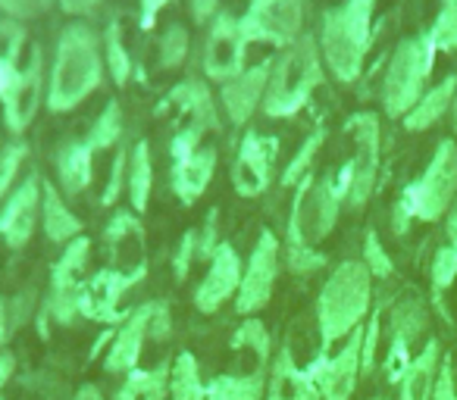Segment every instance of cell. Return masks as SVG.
Returning <instances> with one entry per match:
<instances>
[{
    "label": "cell",
    "instance_id": "6da1fadb",
    "mask_svg": "<svg viewBox=\"0 0 457 400\" xmlns=\"http://www.w3.org/2000/svg\"><path fill=\"white\" fill-rule=\"evenodd\" d=\"M101 38L88 22H72L60 32L54 53L51 82H47V110L66 113L79 107L91 91H97L104 78Z\"/></svg>",
    "mask_w": 457,
    "mask_h": 400
},
{
    "label": "cell",
    "instance_id": "7a4b0ae2",
    "mask_svg": "<svg viewBox=\"0 0 457 400\" xmlns=\"http://www.w3.org/2000/svg\"><path fill=\"white\" fill-rule=\"evenodd\" d=\"M370 300H373V275L363 266V260L338 263L336 273L326 279L317 304L323 354H329L332 344L361 329L370 313Z\"/></svg>",
    "mask_w": 457,
    "mask_h": 400
},
{
    "label": "cell",
    "instance_id": "3957f363",
    "mask_svg": "<svg viewBox=\"0 0 457 400\" xmlns=\"http://www.w3.org/2000/svg\"><path fill=\"white\" fill-rule=\"evenodd\" d=\"M376 0H345L326 10L320 29V53L338 82H354L363 72V60L373 45Z\"/></svg>",
    "mask_w": 457,
    "mask_h": 400
},
{
    "label": "cell",
    "instance_id": "277c9868",
    "mask_svg": "<svg viewBox=\"0 0 457 400\" xmlns=\"http://www.w3.org/2000/svg\"><path fill=\"white\" fill-rule=\"evenodd\" d=\"M457 194V144L451 138L438 141L436 153L401 191L398 204H395V232H407L411 223H438L451 210Z\"/></svg>",
    "mask_w": 457,
    "mask_h": 400
},
{
    "label": "cell",
    "instance_id": "5b68a950",
    "mask_svg": "<svg viewBox=\"0 0 457 400\" xmlns=\"http://www.w3.org/2000/svg\"><path fill=\"white\" fill-rule=\"evenodd\" d=\"M320 85H323V53L317 38L301 35L273 63L267 94H263V113L273 119H288L311 101Z\"/></svg>",
    "mask_w": 457,
    "mask_h": 400
},
{
    "label": "cell",
    "instance_id": "8992f818",
    "mask_svg": "<svg viewBox=\"0 0 457 400\" xmlns=\"http://www.w3.org/2000/svg\"><path fill=\"white\" fill-rule=\"evenodd\" d=\"M436 53L438 51L426 38V32L404 38L395 47L386 78H382V107H386L388 119H404L417 107V101L426 94V82L432 76Z\"/></svg>",
    "mask_w": 457,
    "mask_h": 400
},
{
    "label": "cell",
    "instance_id": "52a82bcc",
    "mask_svg": "<svg viewBox=\"0 0 457 400\" xmlns=\"http://www.w3.org/2000/svg\"><path fill=\"white\" fill-rule=\"evenodd\" d=\"M238 20L248 45H273L286 51L301 38L304 10L301 0H251L248 13Z\"/></svg>",
    "mask_w": 457,
    "mask_h": 400
},
{
    "label": "cell",
    "instance_id": "ba28073f",
    "mask_svg": "<svg viewBox=\"0 0 457 400\" xmlns=\"http://www.w3.org/2000/svg\"><path fill=\"white\" fill-rule=\"evenodd\" d=\"M145 273H147V266L145 263H138L132 273L104 269V273H97L91 282H82V288H79V300H76L79 316L91 319V322H107V325L126 322L129 316L120 310V300L129 288L138 285Z\"/></svg>",
    "mask_w": 457,
    "mask_h": 400
},
{
    "label": "cell",
    "instance_id": "9c48e42d",
    "mask_svg": "<svg viewBox=\"0 0 457 400\" xmlns=\"http://www.w3.org/2000/svg\"><path fill=\"white\" fill-rule=\"evenodd\" d=\"M276 275H279V238L270 229H263L254 244V254L248 260V269L242 275L236 310L245 313V316L263 310L270 304V298H273Z\"/></svg>",
    "mask_w": 457,
    "mask_h": 400
},
{
    "label": "cell",
    "instance_id": "30bf717a",
    "mask_svg": "<svg viewBox=\"0 0 457 400\" xmlns=\"http://www.w3.org/2000/svg\"><path fill=\"white\" fill-rule=\"evenodd\" d=\"M245 51H248V38L242 32V20L232 13H220L210 26V38L204 47V72L213 82H232L238 72H245Z\"/></svg>",
    "mask_w": 457,
    "mask_h": 400
},
{
    "label": "cell",
    "instance_id": "8fae6325",
    "mask_svg": "<svg viewBox=\"0 0 457 400\" xmlns=\"http://www.w3.org/2000/svg\"><path fill=\"white\" fill-rule=\"evenodd\" d=\"M41 88H45V57H41V47H32V51H29V63L20 66L13 82L0 94L4 122L10 126V132L22 135L32 126L35 113H38V107H41Z\"/></svg>",
    "mask_w": 457,
    "mask_h": 400
},
{
    "label": "cell",
    "instance_id": "7c38bea8",
    "mask_svg": "<svg viewBox=\"0 0 457 400\" xmlns=\"http://www.w3.org/2000/svg\"><path fill=\"white\" fill-rule=\"evenodd\" d=\"M361 350H363V325L351 331L348 344L336 356L320 354L307 366V375L317 381L323 400H348L354 394L357 375H361Z\"/></svg>",
    "mask_w": 457,
    "mask_h": 400
},
{
    "label": "cell",
    "instance_id": "4fadbf2b",
    "mask_svg": "<svg viewBox=\"0 0 457 400\" xmlns=\"http://www.w3.org/2000/svg\"><path fill=\"white\" fill-rule=\"evenodd\" d=\"M91 241L88 238H76V241L66 244L63 257L54 263L51 273V294H47V316L57 319L60 325H70L79 316V273H82L85 260H88Z\"/></svg>",
    "mask_w": 457,
    "mask_h": 400
},
{
    "label": "cell",
    "instance_id": "5bb4252c",
    "mask_svg": "<svg viewBox=\"0 0 457 400\" xmlns=\"http://www.w3.org/2000/svg\"><path fill=\"white\" fill-rule=\"evenodd\" d=\"M351 135L357 141V157L354 176H351V191H348V204L363 207L370 200L376 188V172H379V116L376 113H354L345 122Z\"/></svg>",
    "mask_w": 457,
    "mask_h": 400
},
{
    "label": "cell",
    "instance_id": "9a60e30c",
    "mask_svg": "<svg viewBox=\"0 0 457 400\" xmlns=\"http://www.w3.org/2000/svg\"><path fill=\"white\" fill-rule=\"evenodd\" d=\"M279 141L267 135L248 132L238 147V159L232 166V184L242 197H257L270 188V172H273Z\"/></svg>",
    "mask_w": 457,
    "mask_h": 400
},
{
    "label": "cell",
    "instance_id": "2e32d148",
    "mask_svg": "<svg viewBox=\"0 0 457 400\" xmlns=\"http://www.w3.org/2000/svg\"><path fill=\"white\" fill-rule=\"evenodd\" d=\"M41 207V182L38 176H29L20 188L10 194L7 207L0 213V238L10 250H20L32 241V232L38 225Z\"/></svg>",
    "mask_w": 457,
    "mask_h": 400
},
{
    "label": "cell",
    "instance_id": "e0dca14e",
    "mask_svg": "<svg viewBox=\"0 0 457 400\" xmlns=\"http://www.w3.org/2000/svg\"><path fill=\"white\" fill-rule=\"evenodd\" d=\"M242 260H238L236 248L228 241H222L216 248L213 260H210V269L204 275V282L195 291V306L201 313H216L222 306V300H228L232 294H238L242 288Z\"/></svg>",
    "mask_w": 457,
    "mask_h": 400
},
{
    "label": "cell",
    "instance_id": "ac0fdd59",
    "mask_svg": "<svg viewBox=\"0 0 457 400\" xmlns=\"http://www.w3.org/2000/svg\"><path fill=\"white\" fill-rule=\"evenodd\" d=\"M270 72H273V60H261L257 66H248L245 72H238L232 82L222 85V110H226L232 126H248V119L254 116V110L263 103L270 85Z\"/></svg>",
    "mask_w": 457,
    "mask_h": 400
},
{
    "label": "cell",
    "instance_id": "d6986e66",
    "mask_svg": "<svg viewBox=\"0 0 457 400\" xmlns=\"http://www.w3.org/2000/svg\"><path fill=\"white\" fill-rule=\"evenodd\" d=\"M345 194L338 191L336 176H326L320 184H313L304 194V204H301V223H304L307 241H323L332 229H336L338 210H342Z\"/></svg>",
    "mask_w": 457,
    "mask_h": 400
},
{
    "label": "cell",
    "instance_id": "ffe728a7",
    "mask_svg": "<svg viewBox=\"0 0 457 400\" xmlns=\"http://www.w3.org/2000/svg\"><path fill=\"white\" fill-rule=\"evenodd\" d=\"M151 316H154V304H145L129 313L122 329L113 335V347L107 350V360H104L107 372H132L138 366L141 344H145V335H151Z\"/></svg>",
    "mask_w": 457,
    "mask_h": 400
},
{
    "label": "cell",
    "instance_id": "44dd1931",
    "mask_svg": "<svg viewBox=\"0 0 457 400\" xmlns=\"http://www.w3.org/2000/svg\"><path fill=\"white\" fill-rule=\"evenodd\" d=\"M313 188V176H304L298 182V194H295L292 204V216H288V241H286V254H288V269L298 275H311L317 269L326 266V257L320 250H313V244L304 235V223H301V204H304V194Z\"/></svg>",
    "mask_w": 457,
    "mask_h": 400
},
{
    "label": "cell",
    "instance_id": "7402d4cb",
    "mask_svg": "<svg viewBox=\"0 0 457 400\" xmlns=\"http://www.w3.org/2000/svg\"><path fill=\"white\" fill-rule=\"evenodd\" d=\"M176 107L179 113H182L185 122H195V126L201 128H216L220 126V113H216V101L210 97L207 85L197 82V78H185V82H179L176 88L166 94V101L160 103V113L163 110Z\"/></svg>",
    "mask_w": 457,
    "mask_h": 400
},
{
    "label": "cell",
    "instance_id": "603a6c76",
    "mask_svg": "<svg viewBox=\"0 0 457 400\" xmlns=\"http://www.w3.org/2000/svg\"><path fill=\"white\" fill-rule=\"evenodd\" d=\"M270 400H323L317 381L307 375V369H298L292 360V350L282 347L270 372Z\"/></svg>",
    "mask_w": 457,
    "mask_h": 400
},
{
    "label": "cell",
    "instance_id": "cb8c5ba5",
    "mask_svg": "<svg viewBox=\"0 0 457 400\" xmlns=\"http://www.w3.org/2000/svg\"><path fill=\"white\" fill-rule=\"evenodd\" d=\"M213 169H216V151L213 147H201L197 153H191L188 159L182 163H172V191L182 204H195L197 197L207 191L210 178H213Z\"/></svg>",
    "mask_w": 457,
    "mask_h": 400
},
{
    "label": "cell",
    "instance_id": "d4e9b609",
    "mask_svg": "<svg viewBox=\"0 0 457 400\" xmlns=\"http://www.w3.org/2000/svg\"><path fill=\"white\" fill-rule=\"evenodd\" d=\"M438 360H442V347L436 338L426 341V347L411 360V369L401 379V400H432L438 379Z\"/></svg>",
    "mask_w": 457,
    "mask_h": 400
},
{
    "label": "cell",
    "instance_id": "484cf974",
    "mask_svg": "<svg viewBox=\"0 0 457 400\" xmlns=\"http://www.w3.org/2000/svg\"><path fill=\"white\" fill-rule=\"evenodd\" d=\"M454 94H457V76H445L438 85L426 88V94L417 101V107L401 119L404 122V128L407 132H426V128H432L451 110Z\"/></svg>",
    "mask_w": 457,
    "mask_h": 400
},
{
    "label": "cell",
    "instance_id": "4316f807",
    "mask_svg": "<svg viewBox=\"0 0 457 400\" xmlns=\"http://www.w3.org/2000/svg\"><path fill=\"white\" fill-rule=\"evenodd\" d=\"M41 210H45V235L54 244H70L82 238V219L63 204L60 191L51 182L41 184Z\"/></svg>",
    "mask_w": 457,
    "mask_h": 400
},
{
    "label": "cell",
    "instance_id": "83f0119b",
    "mask_svg": "<svg viewBox=\"0 0 457 400\" xmlns=\"http://www.w3.org/2000/svg\"><path fill=\"white\" fill-rule=\"evenodd\" d=\"M91 151L88 141H66L57 153V172H60V184H63L66 194H82L91 184Z\"/></svg>",
    "mask_w": 457,
    "mask_h": 400
},
{
    "label": "cell",
    "instance_id": "f1b7e54d",
    "mask_svg": "<svg viewBox=\"0 0 457 400\" xmlns=\"http://www.w3.org/2000/svg\"><path fill=\"white\" fill-rule=\"evenodd\" d=\"M166 385H170V363H160L157 369H147V372L132 369L116 400H163Z\"/></svg>",
    "mask_w": 457,
    "mask_h": 400
},
{
    "label": "cell",
    "instance_id": "f546056e",
    "mask_svg": "<svg viewBox=\"0 0 457 400\" xmlns=\"http://www.w3.org/2000/svg\"><path fill=\"white\" fill-rule=\"evenodd\" d=\"M151 184H154L151 147H147V141H138V144L132 147V159H129V200H132L135 213L147 210Z\"/></svg>",
    "mask_w": 457,
    "mask_h": 400
},
{
    "label": "cell",
    "instance_id": "4dcf8cb0",
    "mask_svg": "<svg viewBox=\"0 0 457 400\" xmlns=\"http://www.w3.org/2000/svg\"><path fill=\"white\" fill-rule=\"evenodd\" d=\"M26 45V29L22 22L0 16V94L7 91L13 76L20 72V53Z\"/></svg>",
    "mask_w": 457,
    "mask_h": 400
},
{
    "label": "cell",
    "instance_id": "1f68e13d",
    "mask_svg": "<svg viewBox=\"0 0 457 400\" xmlns=\"http://www.w3.org/2000/svg\"><path fill=\"white\" fill-rule=\"evenodd\" d=\"M170 385H172V400H207V391L201 388V369H197V360L182 350L176 356L170 369Z\"/></svg>",
    "mask_w": 457,
    "mask_h": 400
},
{
    "label": "cell",
    "instance_id": "d6a6232c",
    "mask_svg": "<svg viewBox=\"0 0 457 400\" xmlns=\"http://www.w3.org/2000/svg\"><path fill=\"white\" fill-rule=\"evenodd\" d=\"M263 381L261 372L254 375H220L207 385V397H220V400H261L263 397Z\"/></svg>",
    "mask_w": 457,
    "mask_h": 400
},
{
    "label": "cell",
    "instance_id": "836d02e7",
    "mask_svg": "<svg viewBox=\"0 0 457 400\" xmlns=\"http://www.w3.org/2000/svg\"><path fill=\"white\" fill-rule=\"evenodd\" d=\"M101 45H104V53H107V69H110V76H113V82L126 85L129 76H132V57H129L126 41H122L120 22H110Z\"/></svg>",
    "mask_w": 457,
    "mask_h": 400
},
{
    "label": "cell",
    "instance_id": "e575fe53",
    "mask_svg": "<svg viewBox=\"0 0 457 400\" xmlns=\"http://www.w3.org/2000/svg\"><path fill=\"white\" fill-rule=\"evenodd\" d=\"M436 51H457V0H438V16L426 29Z\"/></svg>",
    "mask_w": 457,
    "mask_h": 400
},
{
    "label": "cell",
    "instance_id": "d590c367",
    "mask_svg": "<svg viewBox=\"0 0 457 400\" xmlns=\"http://www.w3.org/2000/svg\"><path fill=\"white\" fill-rule=\"evenodd\" d=\"M122 110H120V103L116 101H110L107 107H104V113L95 119V126H91V132H88V144H91V151H107V147H113L116 141L122 138Z\"/></svg>",
    "mask_w": 457,
    "mask_h": 400
},
{
    "label": "cell",
    "instance_id": "8d00e7d4",
    "mask_svg": "<svg viewBox=\"0 0 457 400\" xmlns=\"http://www.w3.org/2000/svg\"><path fill=\"white\" fill-rule=\"evenodd\" d=\"M426 329V310L417 298H407L395 306L392 313V338H404L407 344H413L420 338V331Z\"/></svg>",
    "mask_w": 457,
    "mask_h": 400
},
{
    "label": "cell",
    "instance_id": "74e56055",
    "mask_svg": "<svg viewBox=\"0 0 457 400\" xmlns=\"http://www.w3.org/2000/svg\"><path fill=\"white\" fill-rule=\"evenodd\" d=\"M326 141V128H317L313 135H307V141L301 144V151L295 153V159L286 166V176H282V184H298L304 176H311V163L317 159L320 147Z\"/></svg>",
    "mask_w": 457,
    "mask_h": 400
},
{
    "label": "cell",
    "instance_id": "f35d334b",
    "mask_svg": "<svg viewBox=\"0 0 457 400\" xmlns=\"http://www.w3.org/2000/svg\"><path fill=\"white\" fill-rule=\"evenodd\" d=\"M185 57H188V32H185V26H170L160 38V66L179 69Z\"/></svg>",
    "mask_w": 457,
    "mask_h": 400
},
{
    "label": "cell",
    "instance_id": "ab89813d",
    "mask_svg": "<svg viewBox=\"0 0 457 400\" xmlns=\"http://www.w3.org/2000/svg\"><path fill=\"white\" fill-rule=\"evenodd\" d=\"M232 347H251L263 363L270 356V331H267V325H263L261 319H248V322H245L242 329L232 335Z\"/></svg>",
    "mask_w": 457,
    "mask_h": 400
},
{
    "label": "cell",
    "instance_id": "60d3db41",
    "mask_svg": "<svg viewBox=\"0 0 457 400\" xmlns=\"http://www.w3.org/2000/svg\"><path fill=\"white\" fill-rule=\"evenodd\" d=\"M363 266L370 269L373 279H388V275L395 273L392 257L386 254V248H382L376 232H367V238H363Z\"/></svg>",
    "mask_w": 457,
    "mask_h": 400
},
{
    "label": "cell",
    "instance_id": "b9f144b4",
    "mask_svg": "<svg viewBox=\"0 0 457 400\" xmlns=\"http://www.w3.org/2000/svg\"><path fill=\"white\" fill-rule=\"evenodd\" d=\"M454 279H457V248L445 244V248H438L436 257H432V288L445 291V288L454 285Z\"/></svg>",
    "mask_w": 457,
    "mask_h": 400
},
{
    "label": "cell",
    "instance_id": "7bdbcfd3",
    "mask_svg": "<svg viewBox=\"0 0 457 400\" xmlns=\"http://www.w3.org/2000/svg\"><path fill=\"white\" fill-rule=\"evenodd\" d=\"M22 159H26V144H20V141L0 147V197L7 194V188L13 184Z\"/></svg>",
    "mask_w": 457,
    "mask_h": 400
},
{
    "label": "cell",
    "instance_id": "ee69618b",
    "mask_svg": "<svg viewBox=\"0 0 457 400\" xmlns=\"http://www.w3.org/2000/svg\"><path fill=\"white\" fill-rule=\"evenodd\" d=\"M51 7H54V0H0V13L16 22L45 16Z\"/></svg>",
    "mask_w": 457,
    "mask_h": 400
},
{
    "label": "cell",
    "instance_id": "f6af8a7d",
    "mask_svg": "<svg viewBox=\"0 0 457 400\" xmlns=\"http://www.w3.org/2000/svg\"><path fill=\"white\" fill-rule=\"evenodd\" d=\"M379 310L363 325V350H361V372H373L376 366V347H379Z\"/></svg>",
    "mask_w": 457,
    "mask_h": 400
},
{
    "label": "cell",
    "instance_id": "bcb514c9",
    "mask_svg": "<svg viewBox=\"0 0 457 400\" xmlns=\"http://www.w3.org/2000/svg\"><path fill=\"white\" fill-rule=\"evenodd\" d=\"M191 260H197V232H185L176 248V257H172V273H176L179 282H185V275H188V269H191Z\"/></svg>",
    "mask_w": 457,
    "mask_h": 400
},
{
    "label": "cell",
    "instance_id": "7dc6e473",
    "mask_svg": "<svg viewBox=\"0 0 457 400\" xmlns=\"http://www.w3.org/2000/svg\"><path fill=\"white\" fill-rule=\"evenodd\" d=\"M126 172H129V157H126V151H120L113 159V169H110V184L104 188V197H101L104 207L116 204V197H120V191H122V176H126Z\"/></svg>",
    "mask_w": 457,
    "mask_h": 400
},
{
    "label": "cell",
    "instance_id": "c3c4849f",
    "mask_svg": "<svg viewBox=\"0 0 457 400\" xmlns=\"http://www.w3.org/2000/svg\"><path fill=\"white\" fill-rule=\"evenodd\" d=\"M216 219H220V210H210L207 219H204V232L201 238H197V260H213L216 248H220V241H216Z\"/></svg>",
    "mask_w": 457,
    "mask_h": 400
},
{
    "label": "cell",
    "instance_id": "681fc988",
    "mask_svg": "<svg viewBox=\"0 0 457 400\" xmlns=\"http://www.w3.org/2000/svg\"><path fill=\"white\" fill-rule=\"evenodd\" d=\"M126 235H135L141 241V238H145V229H141V223L135 216L120 213V216H113V223H110L107 238H110V241H116V238H126Z\"/></svg>",
    "mask_w": 457,
    "mask_h": 400
},
{
    "label": "cell",
    "instance_id": "f907efd6",
    "mask_svg": "<svg viewBox=\"0 0 457 400\" xmlns=\"http://www.w3.org/2000/svg\"><path fill=\"white\" fill-rule=\"evenodd\" d=\"M432 400H457V388H454V369H451V360L442 363L436 379V391H432Z\"/></svg>",
    "mask_w": 457,
    "mask_h": 400
},
{
    "label": "cell",
    "instance_id": "816d5d0a",
    "mask_svg": "<svg viewBox=\"0 0 457 400\" xmlns=\"http://www.w3.org/2000/svg\"><path fill=\"white\" fill-rule=\"evenodd\" d=\"M191 7V20L197 22V26H207L210 20H216V10H220V0H188Z\"/></svg>",
    "mask_w": 457,
    "mask_h": 400
},
{
    "label": "cell",
    "instance_id": "f5cc1de1",
    "mask_svg": "<svg viewBox=\"0 0 457 400\" xmlns=\"http://www.w3.org/2000/svg\"><path fill=\"white\" fill-rule=\"evenodd\" d=\"M172 0H141V29H154L157 16L163 13V7H170Z\"/></svg>",
    "mask_w": 457,
    "mask_h": 400
},
{
    "label": "cell",
    "instance_id": "db71d44e",
    "mask_svg": "<svg viewBox=\"0 0 457 400\" xmlns=\"http://www.w3.org/2000/svg\"><path fill=\"white\" fill-rule=\"evenodd\" d=\"M170 335V313H166L163 304H154V316H151V338L163 341Z\"/></svg>",
    "mask_w": 457,
    "mask_h": 400
},
{
    "label": "cell",
    "instance_id": "11a10c76",
    "mask_svg": "<svg viewBox=\"0 0 457 400\" xmlns=\"http://www.w3.org/2000/svg\"><path fill=\"white\" fill-rule=\"evenodd\" d=\"M60 7L70 16H91V13H97L101 0H60Z\"/></svg>",
    "mask_w": 457,
    "mask_h": 400
},
{
    "label": "cell",
    "instance_id": "9f6ffc18",
    "mask_svg": "<svg viewBox=\"0 0 457 400\" xmlns=\"http://www.w3.org/2000/svg\"><path fill=\"white\" fill-rule=\"evenodd\" d=\"M13 366H16L13 356H10V354H0V388H4L10 381V375H13Z\"/></svg>",
    "mask_w": 457,
    "mask_h": 400
},
{
    "label": "cell",
    "instance_id": "6f0895ef",
    "mask_svg": "<svg viewBox=\"0 0 457 400\" xmlns=\"http://www.w3.org/2000/svg\"><path fill=\"white\" fill-rule=\"evenodd\" d=\"M72 400H104V394L97 391L95 385H82V388L76 391V397H72Z\"/></svg>",
    "mask_w": 457,
    "mask_h": 400
},
{
    "label": "cell",
    "instance_id": "680465c9",
    "mask_svg": "<svg viewBox=\"0 0 457 400\" xmlns=\"http://www.w3.org/2000/svg\"><path fill=\"white\" fill-rule=\"evenodd\" d=\"M448 244L457 248V204L451 207V213H448Z\"/></svg>",
    "mask_w": 457,
    "mask_h": 400
},
{
    "label": "cell",
    "instance_id": "91938a15",
    "mask_svg": "<svg viewBox=\"0 0 457 400\" xmlns=\"http://www.w3.org/2000/svg\"><path fill=\"white\" fill-rule=\"evenodd\" d=\"M7 325H10V316H7V304L0 300V344L7 341Z\"/></svg>",
    "mask_w": 457,
    "mask_h": 400
},
{
    "label": "cell",
    "instance_id": "94428289",
    "mask_svg": "<svg viewBox=\"0 0 457 400\" xmlns=\"http://www.w3.org/2000/svg\"><path fill=\"white\" fill-rule=\"evenodd\" d=\"M451 119H454V132H457V94H454V103H451Z\"/></svg>",
    "mask_w": 457,
    "mask_h": 400
},
{
    "label": "cell",
    "instance_id": "6125c7cd",
    "mask_svg": "<svg viewBox=\"0 0 457 400\" xmlns=\"http://www.w3.org/2000/svg\"><path fill=\"white\" fill-rule=\"evenodd\" d=\"M373 400H386V397H373Z\"/></svg>",
    "mask_w": 457,
    "mask_h": 400
},
{
    "label": "cell",
    "instance_id": "be15d7a7",
    "mask_svg": "<svg viewBox=\"0 0 457 400\" xmlns=\"http://www.w3.org/2000/svg\"><path fill=\"white\" fill-rule=\"evenodd\" d=\"M207 400H220V397H207Z\"/></svg>",
    "mask_w": 457,
    "mask_h": 400
}]
</instances>
